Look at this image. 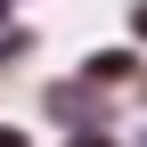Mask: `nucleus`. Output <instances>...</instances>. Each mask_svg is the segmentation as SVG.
<instances>
[{
  "label": "nucleus",
  "mask_w": 147,
  "mask_h": 147,
  "mask_svg": "<svg viewBox=\"0 0 147 147\" xmlns=\"http://www.w3.org/2000/svg\"><path fill=\"white\" fill-rule=\"evenodd\" d=\"M123 33H131V49H147V0H131V8H123Z\"/></svg>",
  "instance_id": "39448f33"
},
{
  "label": "nucleus",
  "mask_w": 147,
  "mask_h": 147,
  "mask_svg": "<svg viewBox=\"0 0 147 147\" xmlns=\"http://www.w3.org/2000/svg\"><path fill=\"white\" fill-rule=\"evenodd\" d=\"M33 115H41L57 139H74V131H123V123H131V106L106 98V90H90L82 74H49L41 98H33Z\"/></svg>",
  "instance_id": "f257e3e1"
},
{
  "label": "nucleus",
  "mask_w": 147,
  "mask_h": 147,
  "mask_svg": "<svg viewBox=\"0 0 147 147\" xmlns=\"http://www.w3.org/2000/svg\"><path fill=\"white\" fill-rule=\"evenodd\" d=\"M0 147H41V131H33L25 115H0Z\"/></svg>",
  "instance_id": "20e7f679"
},
{
  "label": "nucleus",
  "mask_w": 147,
  "mask_h": 147,
  "mask_svg": "<svg viewBox=\"0 0 147 147\" xmlns=\"http://www.w3.org/2000/svg\"><path fill=\"white\" fill-rule=\"evenodd\" d=\"M123 147H147V115H131V131H123Z\"/></svg>",
  "instance_id": "0eeeda50"
},
{
  "label": "nucleus",
  "mask_w": 147,
  "mask_h": 147,
  "mask_svg": "<svg viewBox=\"0 0 147 147\" xmlns=\"http://www.w3.org/2000/svg\"><path fill=\"white\" fill-rule=\"evenodd\" d=\"M139 106H147V90H139Z\"/></svg>",
  "instance_id": "1a4fd4ad"
},
{
  "label": "nucleus",
  "mask_w": 147,
  "mask_h": 147,
  "mask_svg": "<svg viewBox=\"0 0 147 147\" xmlns=\"http://www.w3.org/2000/svg\"><path fill=\"white\" fill-rule=\"evenodd\" d=\"M57 147H123V131H74V139H57Z\"/></svg>",
  "instance_id": "423d86ee"
},
{
  "label": "nucleus",
  "mask_w": 147,
  "mask_h": 147,
  "mask_svg": "<svg viewBox=\"0 0 147 147\" xmlns=\"http://www.w3.org/2000/svg\"><path fill=\"white\" fill-rule=\"evenodd\" d=\"M16 8H33V0H16Z\"/></svg>",
  "instance_id": "6e6552de"
},
{
  "label": "nucleus",
  "mask_w": 147,
  "mask_h": 147,
  "mask_svg": "<svg viewBox=\"0 0 147 147\" xmlns=\"http://www.w3.org/2000/svg\"><path fill=\"white\" fill-rule=\"evenodd\" d=\"M33 49H41V41H33L25 16H16V25H0V74H25V65H33Z\"/></svg>",
  "instance_id": "7ed1b4c3"
},
{
  "label": "nucleus",
  "mask_w": 147,
  "mask_h": 147,
  "mask_svg": "<svg viewBox=\"0 0 147 147\" xmlns=\"http://www.w3.org/2000/svg\"><path fill=\"white\" fill-rule=\"evenodd\" d=\"M74 74H82L90 90H106V98H139L147 90V49H82V57H74Z\"/></svg>",
  "instance_id": "f03ea898"
}]
</instances>
